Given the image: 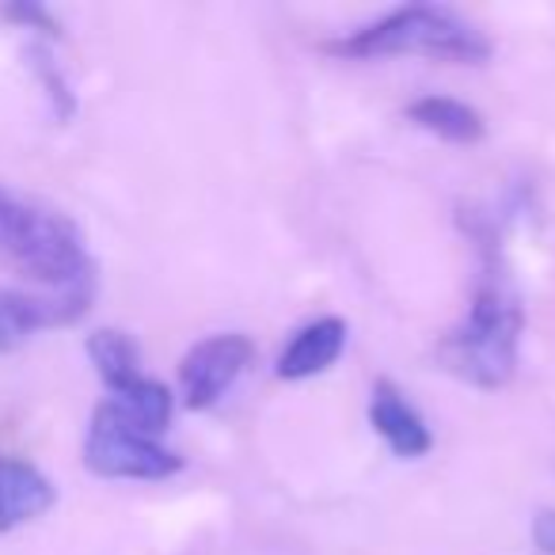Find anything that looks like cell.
Returning a JSON list of instances; mask_svg holds the SVG:
<instances>
[{
  "mask_svg": "<svg viewBox=\"0 0 555 555\" xmlns=\"http://www.w3.org/2000/svg\"><path fill=\"white\" fill-rule=\"evenodd\" d=\"M525 335V305L517 294L514 278L499 251L487 247L483 270L472 289V305L461 317V324L449 327V335L438 343V362L446 373L472 388H506L517 373Z\"/></svg>",
  "mask_w": 555,
  "mask_h": 555,
  "instance_id": "cell-1",
  "label": "cell"
},
{
  "mask_svg": "<svg viewBox=\"0 0 555 555\" xmlns=\"http://www.w3.org/2000/svg\"><path fill=\"white\" fill-rule=\"evenodd\" d=\"M0 267L47 294H95V262L69 214L0 186Z\"/></svg>",
  "mask_w": 555,
  "mask_h": 555,
  "instance_id": "cell-2",
  "label": "cell"
},
{
  "mask_svg": "<svg viewBox=\"0 0 555 555\" xmlns=\"http://www.w3.org/2000/svg\"><path fill=\"white\" fill-rule=\"evenodd\" d=\"M324 50L350 62H380V57H430L446 65L491 62V39L446 4H403L343 39H332Z\"/></svg>",
  "mask_w": 555,
  "mask_h": 555,
  "instance_id": "cell-3",
  "label": "cell"
},
{
  "mask_svg": "<svg viewBox=\"0 0 555 555\" xmlns=\"http://www.w3.org/2000/svg\"><path fill=\"white\" fill-rule=\"evenodd\" d=\"M85 468L100 479H171L183 472V456L168 449L160 438H149L133 423H126L122 411L103 400L92 411L85 438Z\"/></svg>",
  "mask_w": 555,
  "mask_h": 555,
  "instance_id": "cell-4",
  "label": "cell"
},
{
  "mask_svg": "<svg viewBox=\"0 0 555 555\" xmlns=\"http://www.w3.org/2000/svg\"><path fill=\"white\" fill-rule=\"evenodd\" d=\"M255 362V343L244 332L206 335L179 358V400L191 411H209L232 392L247 365Z\"/></svg>",
  "mask_w": 555,
  "mask_h": 555,
  "instance_id": "cell-5",
  "label": "cell"
},
{
  "mask_svg": "<svg viewBox=\"0 0 555 555\" xmlns=\"http://www.w3.org/2000/svg\"><path fill=\"white\" fill-rule=\"evenodd\" d=\"M95 294H24L0 286V354L24 347L31 335L69 327L92 309Z\"/></svg>",
  "mask_w": 555,
  "mask_h": 555,
  "instance_id": "cell-6",
  "label": "cell"
},
{
  "mask_svg": "<svg viewBox=\"0 0 555 555\" xmlns=\"http://www.w3.org/2000/svg\"><path fill=\"white\" fill-rule=\"evenodd\" d=\"M370 426L400 461H418L434 449V434L396 380H377L370 392Z\"/></svg>",
  "mask_w": 555,
  "mask_h": 555,
  "instance_id": "cell-7",
  "label": "cell"
},
{
  "mask_svg": "<svg viewBox=\"0 0 555 555\" xmlns=\"http://www.w3.org/2000/svg\"><path fill=\"white\" fill-rule=\"evenodd\" d=\"M347 335H350V327H347V320H339V317L309 320V324L297 327L294 339L282 347V354H278V362H274V373L282 380L320 377V373H327L343 358Z\"/></svg>",
  "mask_w": 555,
  "mask_h": 555,
  "instance_id": "cell-8",
  "label": "cell"
},
{
  "mask_svg": "<svg viewBox=\"0 0 555 555\" xmlns=\"http://www.w3.org/2000/svg\"><path fill=\"white\" fill-rule=\"evenodd\" d=\"M57 502V487L47 472L20 456H0V532L39 521Z\"/></svg>",
  "mask_w": 555,
  "mask_h": 555,
  "instance_id": "cell-9",
  "label": "cell"
},
{
  "mask_svg": "<svg viewBox=\"0 0 555 555\" xmlns=\"http://www.w3.org/2000/svg\"><path fill=\"white\" fill-rule=\"evenodd\" d=\"M403 115L411 126L434 133L438 141H449V145H479L487 138V118L472 103L453 100V95H418L415 103H408Z\"/></svg>",
  "mask_w": 555,
  "mask_h": 555,
  "instance_id": "cell-10",
  "label": "cell"
},
{
  "mask_svg": "<svg viewBox=\"0 0 555 555\" xmlns=\"http://www.w3.org/2000/svg\"><path fill=\"white\" fill-rule=\"evenodd\" d=\"M88 358H92L100 380L111 388V396L145 377V373H141L138 343H133L126 332H118V327H100V332L88 335Z\"/></svg>",
  "mask_w": 555,
  "mask_h": 555,
  "instance_id": "cell-11",
  "label": "cell"
},
{
  "mask_svg": "<svg viewBox=\"0 0 555 555\" xmlns=\"http://www.w3.org/2000/svg\"><path fill=\"white\" fill-rule=\"evenodd\" d=\"M111 403L122 411L126 423H133L141 434H149V438H160L171 426V415H176V396H171V388L153 377L133 380L130 388L111 396Z\"/></svg>",
  "mask_w": 555,
  "mask_h": 555,
  "instance_id": "cell-12",
  "label": "cell"
},
{
  "mask_svg": "<svg viewBox=\"0 0 555 555\" xmlns=\"http://www.w3.org/2000/svg\"><path fill=\"white\" fill-rule=\"evenodd\" d=\"M27 65H31L35 80H39L42 92H47L54 118L57 122H69V118L77 115V95H73L69 77H65L62 65L54 62V54H50L47 42H31V47H27Z\"/></svg>",
  "mask_w": 555,
  "mask_h": 555,
  "instance_id": "cell-13",
  "label": "cell"
},
{
  "mask_svg": "<svg viewBox=\"0 0 555 555\" xmlns=\"http://www.w3.org/2000/svg\"><path fill=\"white\" fill-rule=\"evenodd\" d=\"M4 16L16 20V24H24L27 31L47 35V39H57V35H62V24H57V20L50 16L42 4H31V0H27V4H24V0H20V4H9V9H4Z\"/></svg>",
  "mask_w": 555,
  "mask_h": 555,
  "instance_id": "cell-14",
  "label": "cell"
},
{
  "mask_svg": "<svg viewBox=\"0 0 555 555\" xmlns=\"http://www.w3.org/2000/svg\"><path fill=\"white\" fill-rule=\"evenodd\" d=\"M532 540L544 555H555V509H544L532 525Z\"/></svg>",
  "mask_w": 555,
  "mask_h": 555,
  "instance_id": "cell-15",
  "label": "cell"
}]
</instances>
